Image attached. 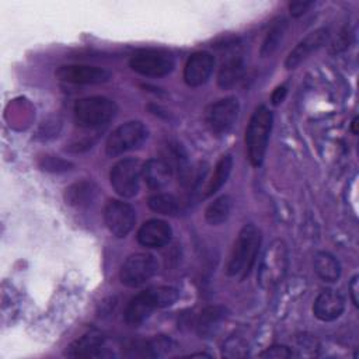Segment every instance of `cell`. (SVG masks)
Here are the masks:
<instances>
[{"label": "cell", "instance_id": "obj_1", "mask_svg": "<svg viewBox=\"0 0 359 359\" xmlns=\"http://www.w3.org/2000/svg\"><path fill=\"white\" fill-rule=\"evenodd\" d=\"M261 240V231L254 224H245L238 231L226 264V273L229 276L244 279L250 273L255 264Z\"/></svg>", "mask_w": 359, "mask_h": 359}, {"label": "cell", "instance_id": "obj_2", "mask_svg": "<svg viewBox=\"0 0 359 359\" xmlns=\"http://www.w3.org/2000/svg\"><path fill=\"white\" fill-rule=\"evenodd\" d=\"M178 297L180 293L172 286H157L140 292L128 303L125 321L129 325H139L146 321L154 310L172 306Z\"/></svg>", "mask_w": 359, "mask_h": 359}, {"label": "cell", "instance_id": "obj_3", "mask_svg": "<svg viewBox=\"0 0 359 359\" xmlns=\"http://www.w3.org/2000/svg\"><path fill=\"white\" fill-rule=\"evenodd\" d=\"M272 123L273 115L265 105L255 108L250 118L245 129V149L248 160L254 167H259L264 161Z\"/></svg>", "mask_w": 359, "mask_h": 359}, {"label": "cell", "instance_id": "obj_4", "mask_svg": "<svg viewBox=\"0 0 359 359\" xmlns=\"http://www.w3.org/2000/svg\"><path fill=\"white\" fill-rule=\"evenodd\" d=\"M118 112L115 101L104 95L84 97L76 101L73 107L74 121L79 128L98 129L107 125Z\"/></svg>", "mask_w": 359, "mask_h": 359}, {"label": "cell", "instance_id": "obj_5", "mask_svg": "<svg viewBox=\"0 0 359 359\" xmlns=\"http://www.w3.org/2000/svg\"><path fill=\"white\" fill-rule=\"evenodd\" d=\"M289 266L287 247L282 240H273L265 250L257 272V280L262 289H272L279 285Z\"/></svg>", "mask_w": 359, "mask_h": 359}, {"label": "cell", "instance_id": "obj_6", "mask_svg": "<svg viewBox=\"0 0 359 359\" xmlns=\"http://www.w3.org/2000/svg\"><path fill=\"white\" fill-rule=\"evenodd\" d=\"M149 137L146 125L140 121H129L119 125L108 136L105 142V153L109 157H116L130 150L139 149Z\"/></svg>", "mask_w": 359, "mask_h": 359}, {"label": "cell", "instance_id": "obj_7", "mask_svg": "<svg viewBox=\"0 0 359 359\" xmlns=\"http://www.w3.org/2000/svg\"><path fill=\"white\" fill-rule=\"evenodd\" d=\"M129 66L142 76L163 77L174 70L175 60L164 49H140L130 56Z\"/></svg>", "mask_w": 359, "mask_h": 359}, {"label": "cell", "instance_id": "obj_8", "mask_svg": "<svg viewBox=\"0 0 359 359\" xmlns=\"http://www.w3.org/2000/svg\"><path fill=\"white\" fill-rule=\"evenodd\" d=\"M142 167L140 160L133 157L122 158L111 167L109 182L119 196L133 198L139 192Z\"/></svg>", "mask_w": 359, "mask_h": 359}, {"label": "cell", "instance_id": "obj_9", "mask_svg": "<svg viewBox=\"0 0 359 359\" xmlns=\"http://www.w3.org/2000/svg\"><path fill=\"white\" fill-rule=\"evenodd\" d=\"M158 264L151 254L136 252L129 255L121 266L119 279L128 287H139L157 272Z\"/></svg>", "mask_w": 359, "mask_h": 359}, {"label": "cell", "instance_id": "obj_10", "mask_svg": "<svg viewBox=\"0 0 359 359\" xmlns=\"http://www.w3.org/2000/svg\"><path fill=\"white\" fill-rule=\"evenodd\" d=\"M104 223L112 236L123 238L136 224V212L129 203L111 199L104 208Z\"/></svg>", "mask_w": 359, "mask_h": 359}, {"label": "cell", "instance_id": "obj_11", "mask_svg": "<svg viewBox=\"0 0 359 359\" xmlns=\"http://www.w3.org/2000/svg\"><path fill=\"white\" fill-rule=\"evenodd\" d=\"M240 112V102L236 97H224L210 104L206 109V125L216 135L227 133L236 123Z\"/></svg>", "mask_w": 359, "mask_h": 359}, {"label": "cell", "instance_id": "obj_12", "mask_svg": "<svg viewBox=\"0 0 359 359\" xmlns=\"http://www.w3.org/2000/svg\"><path fill=\"white\" fill-rule=\"evenodd\" d=\"M55 76L70 84H101L111 79L107 69L90 65H63L57 67Z\"/></svg>", "mask_w": 359, "mask_h": 359}, {"label": "cell", "instance_id": "obj_13", "mask_svg": "<svg viewBox=\"0 0 359 359\" xmlns=\"http://www.w3.org/2000/svg\"><path fill=\"white\" fill-rule=\"evenodd\" d=\"M330 39V29L323 27L317 28L311 32H309L286 56L285 60V67L287 70L296 69L300 63H303L307 57H310L311 53L317 52L321 46L327 43Z\"/></svg>", "mask_w": 359, "mask_h": 359}, {"label": "cell", "instance_id": "obj_14", "mask_svg": "<svg viewBox=\"0 0 359 359\" xmlns=\"http://www.w3.org/2000/svg\"><path fill=\"white\" fill-rule=\"evenodd\" d=\"M215 67V57L206 50L194 52L184 66V81L189 87H199L205 84Z\"/></svg>", "mask_w": 359, "mask_h": 359}, {"label": "cell", "instance_id": "obj_15", "mask_svg": "<svg viewBox=\"0 0 359 359\" xmlns=\"http://www.w3.org/2000/svg\"><path fill=\"white\" fill-rule=\"evenodd\" d=\"M172 229L161 219H150L144 222L137 231V241L146 248H161L171 240Z\"/></svg>", "mask_w": 359, "mask_h": 359}, {"label": "cell", "instance_id": "obj_16", "mask_svg": "<svg viewBox=\"0 0 359 359\" xmlns=\"http://www.w3.org/2000/svg\"><path fill=\"white\" fill-rule=\"evenodd\" d=\"M345 310V299L335 290H323L314 300L313 314L320 321H334Z\"/></svg>", "mask_w": 359, "mask_h": 359}, {"label": "cell", "instance_id": "obj_17", "mask_svg": "<svg viewBox=\"0 0 359 359\" xmlns=\"http://www.w3.org/2000/svg\"><path fill=\"white\" fill-rule=\"evenodd\" d=\"M172 168L167 160L150 158L142 167V178L150 189H161L171 181Z\"/></svg>", "mask_w": 359, "mask_h": 359}, {"label": "cell", "instance_id": "obj_18", "mask_svg": "<svg viewBox=\"0 0 359 359\" xmlns=\"http://www.w3.org/2000/svg\"><path fill=\"white\" fill-rule=\"evenodd\" d=\"M105 338L97 331L84 334L76 339L67 349V355L73 358H98L102 355Z\"/></svg>", "mask_w": 359, "mask_h": 359}, {"label": "cell", "instance_id": "obj_19", "mask_svg": "<svg viewBox=\"0 0 359 359\" xmlns=\"http://www.w3.org/2000/svg\"><path fill=\"white\" fill-rule=\"evenodd\" d=\"M244 72H245V65H244V59L240 55L229 57L226 62L222 63L219 69L217 86L223 90H229L234 87L244 76Z\"/></svg>", "mask_w": 359, "mask_h": 359}, {"label": "cell", "instance_id": "obj_20", "mask_svg": "<svg viewBox=\"0 0 359 359\" xmlns=\"http://www.w3.org/2000/svg\"><path fill=\"white\" fill-rule=\"evenodd\" d=\"M97 196V187L90 181H79L65 189V201L74 208L88 206Z\"/></svg>", "mask_w": 359, "mask_h": 359}, {"label": "cell", "instance_id": "obj_21", "mask_svg": "<svg viewBox=\"0 0 359 359\" xmlns=\"http://www.w3.org/2000/svg\"><path fill=\"white\" fill-rule=\"evenodd\" d=\"M231 170H233V156L231 154H223L216 165H215V170L206 184V188H205V196L209 198L212 196L213 194H216L224 184L226 181L229 180L230 174H231Z\"/></svg>", "mask_w": 359, "mask_h": 359}, {"label": "cell", "instance_id": "obj_22", "mask_svg": "<svg viewBox=\"0 0 359 359\" xmlns=\"http://www.w3.org/2000/svg\"><path fill=\"white\" fill-rule=\"evenodd\" d=\"M313 264H314L316 273L324 282H337L339 279L341 265L332 254H330L327 251H318L314 255Z\"/></svg>", "mask_w": 359, "mask_h": 359}, {"label": "cell", "instance_id": "obj_23", "mask_svg": "<svg viewBox=\"0 0 359 359\" xmlns=\"http://www.w3.org/2000/svg\"><path fill=\"white\" fill-rule=\"evenodd\" d=\"M226 311L227 310L223 306H208L203 309L196 321L199 335L203 338L212 335L217 330L219 324L224 320Z\"/></svg>", "mask_w": 359, "mask_h": 359}, {"label": "cell", "instance_id": "obj_24", "mask_svg": "<svg viewBox=\"0 0 359 359\" xmlns=\"http://www.w3.org/2000/svg\"><path fill=\"white\" fill-rule=\"evenodd\" d=\"M231 208V198L229 195H222L208 205L205 209V220L212 226H219L229 219Z\"/></svg>", "mask_w": 359, "mask_h": 359}, {"label": "cell", "instance_id": "obj_25", "mask_svg": "<svg viewBox=\"0 0 359 359\" xmlns=\"http://www.w3.org/2000/svg\"><path fill=\"white\" fill-rule=\"evenodd\" d=\"M287 28V22L285 18H280L278 21H275L272 24V27L269 28V31L266 32L265 35V39L261 45V50H259V55L262 57H266V56H271L279 46L283 35H285V31Z\"/></svg>", "mask_w": 359, "mask_h": 359}, {"label": "cell", "instance_id": "obj_26", "mask_svg": "<svg viewBox=\"0 0 359 359\" xmlns=\"http://www.w3.org/2000/svg\"><path fill=\"white\" fill-rule=\"evenodd\" d=\"M149 208L160 215L174 216L178 212V201L171 194H156L149 198Z\"/></svg>", "mask_w": 359, "mask_h": 359}, {"label": "cell", "instance_id": "obj_27", "mask_svg": "<svg viewBox=\"0 0 359 359\" xmlns=\"http://www.w3.org/2000/svg\"><path fill=\"white\" fill-rule=\"evenodd\" d=\"M42 170L52 171V172H59V171H66L69 167H72V163L60 158V157H53V156H45L42 157L41 161Z\"/></svg>", "mask_w": 359, "mask_h": 359}, {"label": "cell", "instance_id": "obj_28", "mask_svg": "<svg viewBox=\"0 0 359 359\" xmlns=\"http://www.w3.org/2000/svg\"><path fill=\"white\" fill-rule=\"evenodd\" d=\"M261 358H273V359H282V358H290L293 356V352L285 346V345H272L271 348H266L264 352L259 353Z\"/></svg>", "mask_w": 359, "mask_h": 359}, {"label": "cell", "instance_id": "obj_29", "mask_svg": "<svg viewBox=\"0 0 359 359\" xmlns=\"http://www.w3.org/2000/svg\"><path fill=\"white\" fill-rule=\"evenodd\" d=\"M314 3L313 1H302V0H297V1H292L289 4V10H290V14L293 17H300L302 14H304Z\"/></svg>", "mask_w": 359, "mask_h": 359}, {"label": "cell", "instance_id": "obj_30", "mask_svg": "<svg viewBox=\"0 0 359 359\" xmlns=\"http://www.w3.org/2000/svg\"><path fill=\"white\" fill-rule=\"evenodd\" d=\"M358 275H355L349 283V292H351V299H352V303L358 307V287H359V280H358Z\"/></svg>", "mask_w": 359, "mask_h": 359}, {"label": "cell", "instance_id": "obj_31", "mask_svg": "<svg viewBox=\"0 0 359 359\" xmlns=\"http://www.w3.org/2000/svg\"><path fill=\"white\" fill-rule=\"evenodd\" d=\"M286 86H280V87H278L275 91H273V94H272V104L273 105H278V104H280L282 101H283V98H285V95H286Z\"/></svg>", "mask_w": 359, "mask_h": 359}, {"label": "cell", "instance_id": "obj_32", "mask_svg": "<svg viewBox=\"0 0 359 359\" xmlns=\"http://www.w3.org/2000/svg\"><path fill=\"white\" fill-rule=\"evenodd\" d=\"M356 118L352 121V130H353V133H358V130H356Z\"/></svg>", "mask_w": 359, "mask_h": 359}]
</instances>
